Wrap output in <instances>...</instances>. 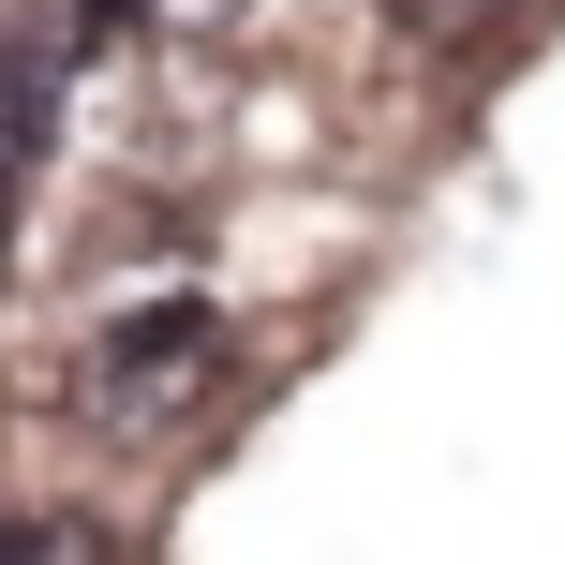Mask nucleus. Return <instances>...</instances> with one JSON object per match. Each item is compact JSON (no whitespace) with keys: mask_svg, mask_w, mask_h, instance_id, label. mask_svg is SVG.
Returning a JSON list of instances; mask_svg holds the SVG:
<instances>
[{"mask_svg":"<svg viewBox=\"0 0 565 565\" xmlns=\"http://www.w3.org/2000/svg\"><path fill=\"white\" fill-rule=\"evenodd\" d=\"M224 387H238V328L209 298H179V282L135 298V312H105V328L75 342V417L105 431V447H179Z\"/></svg>","mask_w":565,"mask_h":565,"instance_id":"1","label":"nucleus"},{"mask_svg":"<svg viewBox=\"0 0 565 565\" xmlns=\"http://www.w3.org/2000/svg\"><path fill=\"white\" fill-rule=\"evenodd\" d=\"M45 135H60V75H45V45H0V224H15L30 179H45Z\"/></svg>","mask_w":565,"mask_h":565,"instance_id":"2","label":"nucleus"},{"mask_svg":"<svg viewBox=\"0 0 565 565\" xmlns=\"http://www.w3.org/2000/svg\"><path fill=\"white\" fill-rule=\"evenodd\" d=\"M521 0H387V30L402 45H431V60H461V45H491V30H507Z\"/></svg>","mask_w":565,"mask_h":565,"instance_id":"3","label":"nucleus"},{"mask_svg":"<svg viewBox=\"0 0 565 565\" xmlns=\"http://www.w3.org/2000/svg\"><path fill=\"white\" fill-rule=\"evenodd\" d=\"M0 565H135V551H119L105 521H75V507H60V521H15V551H0Z\"/></svg>","mask_w":565,"mask_h":565,"instance_id":"4","label":"nucleus"},{"mask_svg":"<svg viewBox=\"0 0 565 565\" xmlns=\"http://www.w3.org/2000/svg\"><path fill=\"white\" fill-rule=\"evenodd\" d=\"M105 15H119V30H164V45H224L254 0H105Z\"/></svg>","mask_w":565,"mask_h":565,"instance_id":"5","label":"nucleus"},{"mask_svg":"<svg viewBox=\"0 0 565 565\" xmlns=\"http://www.w3.org/2000/svg\"><path fill=\"white\" fill-rule=\"evenodd\" d=\"M0 268H15V224H0Z\"/></svg>","mask_w":565,"mask_h":565,"instance_id":"6","label":"nucleus"},{"mask_svg":"<svg viewBox=\"0 0 565 565\" xmlns=\"http://www.w3.org/2000/svg\"><path fill=\"white\" fill-rule=\"evenodd\" d=\"M0 551H15V521H0Z\"/></svg>","mask_w":565,"mask_h":565,"instance_id":"7","label":"nucleus"}]
</instances>
